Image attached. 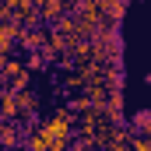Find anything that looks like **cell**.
<instances>
[{"mask_svg":"<svg viewBox=\"0 0 151 151\" xmlns=\"http://www.w3.org/2000/svg\"><path fill=\"white\" fill-rule=\"evenodd\" d=\"M28 123H32V119H11V123H4V127H0V148L4 151H21L28 130H32Z\"/></svg>","mask_w":151,"mask_h":151,"instance_id":"obj_1","label":"cell"},{"mask_svg":"<svg viewBox=\"0 0 151 151\" xmlns=\"http://www.w3.org/2000/svg\"><path fill=\"white\" fill-rule=\"evenodd\" d=\"M18 39H21V25L11 21V18H0V60L4 56H14Z\"/></svg>","mask_w":151,"mask_h":151,"instance_id":"obj_2","label":"cell"},{"mask_svg":"<svg viewBox=\"0 0 151 151\" xmlns=\"http://www.w3.org/2000/svg\"><path fill=\"white\" fill-rule=\"evenodd\" d=\"M46 35H49V25H28V28H21L18 46H21L25 53H39L42 42H46Z\"/></svg>","mask_w":151,"mask_h":151,"instance_id":"obj_3","label":"cell"},{"mask_svg":"<svg viewBox=\"0 0 151 151\" xmlns=\"http://www.w3.org/2000/svg\"><path fill=\"white\" fill-rule=\"evenodd\" d=\"M14 102H18V116H21V119H35V113H39V95L32 91V88L14 91Z\"/></svg>","mask_w":151,"mask_h":151,"instance_id":"obj_4","label":"cell"},{"mask_svg":"<svg viewBox=\"0 0 151 151\" xmlns=\"http://www.w3.org/2000/svg\"><path fill=\"white\" fill-rule=\"evenodd\" d=\"M127 130H130V137H151V113L148 109L134 113V119H127Z\"/></svg>","mask_w":151,"mask_h":151,"instance_id":"obj_5","label":"cell"},{"mask_svg":"<svg viewBox=\"0 0 151 151\" xmlns=\"http://www.w3.org/2000/svg\"><path fill=\"white\" fill-rule=\"evenodd\" d=\"M0 116H4L7 123H11V119H21V116H18V102H14V91H7V88H4V95H0Z\"/></svg>","mask_w":151,"mask_h":151,"instance_id":"obj_6","label":"cell"},{"mask_svg":"<svg viewBox=\"0 0 151 151\" xmlns=\"http://www.w3.org/2000/svg\"><path fill=\"white\" fill-rule=\"evenodd\" d=\"M21 63H25V70H28V74H42V70L49 67V60H46V53H42V49H39V53H28Z\"/></svg>","mask_w":151,"mask_h":151,"instance_id":"obj_7","label":"cell"},{"mask_svg":"<svg viewBox=\"0 0 151 151\" xmlns=\"http://www.w3.org/2000/svg\"><path fill=\"white\" fill-rule=\"evenodd\" d=\"M67 109L77 116V113H84V109H91V102H88V95L81 91V95H70V99H67Z\"/></svg>","mask_w":151,"mask_h":151,"instance_id":"obj_8","label":"cell"},{"mask_svg":"<svg viewBox=\"0 0 151 151\" xmlns=\"http://www.w3.org/2000/svg\"><path fill=\"white\" fill-rule=\"evenodd\" d=\"M0 95H4V81H0Z\"/></svg>","mask_w":151,"mask_h":151,"instance_id":"obj_9","label":"cell"},{"mask_svg":"<svg viewBox=\"0 0 151 151\" xmlns=\"http://www.w3.org/2000/svg\"><path fill=\"white\" fill-rule=\"evenodd\" d=\"M4 123H7V119H4V116H0V127H4Z\"/></svg>","mask_w":151,"mask_h":151,"instance_id":"obj_10","label":"cell"}]
</instances>
